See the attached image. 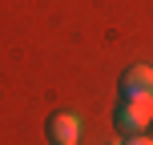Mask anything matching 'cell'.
Here are the masks:
<instances>
[{"label": "cell", "mask_w": 153, "mask_h": 145, "mask_svg": "<svg viewBox=\"0 0 153 145\" xmlns=\"http://www.w3.org/2000/svg\"><path fill=\"white\" fill-rule=\"evenodd\" d=\"M153 125V97H133L117 109V129L121 137H145V129Z\"/></svg>", "instance_id": "cell-1"}, {"label": "cell", "mask_w": 153, "mask_h": 145, "mask_svg": "<svg viewBox=\"0 0 153 145\" xmlns=\"http://www.w3.org/2000/svg\"><path fill=\"white\" fill-rule=\"evenodd\" d=\"M121 97H125V101H133V97H153V69H149V65H133V69L121 77Z\"/></svg>", "instance_id": "cell-2"}, {"label": "cell", "mask_w": 153, "mask_h": 145, "mask_svg": "<svg viewBox=\"0 0 153 145\" xmlns=\"http://www.w3.org/2000/svg\"><path fill=\"white\" fill-rule=\"evenodd\" d=\"M81 133H85V125H81L76 113H53V121H48V137H53L56 145H76Z\"/></svg>", "instance_id": "cell-3"}, {"label": "cell", "mask_w": 153, "mask_h": 145, "mask_svg": "<svg viewBox=\"0 0 153 145\" xmlns=\"http://www.w3.org/2000/svg\"><path fill=\"white\" fill-rule=\"evenodd\" d=\"M125 145H153L149 137H125Z\"/></svg>", "instance_id": "cell-4"}]
</instances>
